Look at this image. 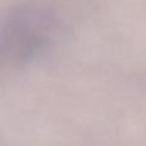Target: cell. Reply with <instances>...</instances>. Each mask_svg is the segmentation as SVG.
<instances>
[{
    "mask_svg": "<svg viewBox=\"0 0 146 146\" xmlns=\"http://www.w3.org/2000/svg\"><path fill=\"white\" fill-rule=\"evenodd\" d=\"M60 22L51 8L23 3L0 19V71H15L41 56L55 41Z\"/></svg>",
    "mask_w": 146,
    "mask_h": 146,
    "instance_id": "obj_1",
    "label": "cell"
}]
</instances>
